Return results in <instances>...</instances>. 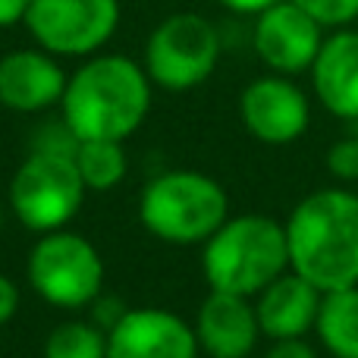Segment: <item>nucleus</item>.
<instances>
[{"instance_id":"obj_24","label":"nucleus","mask_w":358,"mask_h":358,"mask_svg":"<svg viewBox=\"0 0 358 358\" xmlns=\"http://www.w3.org/2000/svg\"><path fill=\"white\" fill-rule=\"evenodd\" d=\"M217 3L229 13H239V16H261L264 10L283 3V0H217Z\"/></svg>"},{"instance_id":"obj_22","label":"nucleus","mask_w":358,"mask_h":358,"mask_svg":"<svg viewBox=\"0 0 358 358\" xmlns=\"http://www.w3.org/2000/svg\"><path fill=\"white\" fill-rule=\"evenodd\" d=\"M264 358H317V352L305 336H299V340H271Z\"/></svg>"},{"instance_id":"obj_12","label":"nucleus","mask_w":358,"mask_h":358,"mask_svg":"<svg viewBox=\"0 0 358 358\" xmlns=\"http://www.w3.org/2000/svg\"><path fill=\"white\" fill-rule=\"evenodd\" d=\"M63 66L44 48H22L0 57V104L16 113H41L60 107L66 92Z\"/></svg>"},{"instance_id":"obj_18","label":"nucleus","mask_w":358,"mask_h":358,"mask_svg":"<svg viewBox=\"0 0 358 358\" xmlns=\"http://www.w3.org/2000/svg\"><path fill=\"white\" fill-rule=\"evenodd\" d=\"M44 358H107V330L92 317H69L44 336Z\"/></svg>"},{"instance_id":"obj_4","label":"nucleus","mask_w":358,"mask_h":358,"mask_svg":"<svg viewBox=\"0 0 358 358\" xmlns=\"http://www.w3.org/2000/svg\"><path fill=\"white\" fill-rule=\"evenodd\" d=\"M229 217V195L214 176L167 170L138 195V220L167 245H204Z\"/></svg>"},{"instance_id":"obj_6","label":"nucleus","mask_w":358,"mask_h":358,"mask_svg":"<svg viewBox=\"0 0 358 358\" xmlns=\"http://www.w3.org/2000/svg\"><path fill=\"white\" fill-rule=\"evenodd\" d=\"M85 195L88 189L76 170L73 155L41 148H31V155L16 167L6 189L13 217L38 236L66 229L82 210Z\"/></svg>"},{"instance_id":"obj_14","label":"nucleus","mask_w":358,"mask_h":358,"mask_svg":"<svg viewBox=\"0 0 358 358\" xmlns=\"http://www.w3.org/2000/svg\"><path fill=\"white\" fill-rule=\"evenodd\" d=\"M324 292L311 286L296 271H286L271 286L255 296V315L261 324V336L267 340H299L308 336L317 324Z\"/></svg>"},{"instance_id":"obj_23","label":"nucleus","mask_w":358,"mask_h":358,"mask_svg":"<svg viewBox=\"0 0 358 358\" xmlns=\"http://www.w3.org/2000/svg\"><path fill=\"white\" fill-rule=\"evenodd\" d=\"M31 0H0V29H13V25L25 22Z\"/></svg>"},{"instance_id":"obj_8","label":"nucleus","mask_w":358,"mask_h":358,"mask_svg":"<svg viewBox=\"0 0 358 358\" xmlns=\"http://www.w3.org/2000/svg\"><path fill=\"white\" fill-rule=\"evenodd\" d=\"M120 25V0H31L25 29L54 57L101 54Z\"/></svg>"},{"instance_id":"obj_2","label":"nucleus","mask_w":358,"mask_h":358,"mask_svg":"<svg viewBox=\"0 0 358 358\" xmlns=\"http://www.w3.org/2000/svg\"><path fill=\"white\" fill-rule=\"evenodd\" d=\"M286 227L289 271L321 292L358 286V195L317 189L292 208Z\"/></svg>"},{"instance_id":"obj_16","label":"nucleus","mask_w":358,"mask_h":358,"mask_svg":"<svg viewBox=\"0 0 358 358\" xmlns=\"http://www.w3.org/2000/svg\"><path fill=\"white\" fill-rule=\"evenodd\" d=\"M315 334L334 358H358V286L324 292Z\"/></svg>"},{"instance_id":"obj_1","label":"nucleus","mask_w":358,"mask_h":358,"mask_svg":"<svg viewBox=\"0 0 358 358\" xmlns=\"http://www.w3.org/2000/svg\"><path fill=\"white\" fill-rule=\"evenodd\" d=\"M151 113V79L142 63L123 54L85 57L66 79L60 120L76 142H126Z\"/></svg>"},{"instance_id":"obj_11","label":"nucleus","mask_w":358,"mask_h":358,"mask_svg":"<svg viewBox=\"0 0 358 358\" xmlns=\"http://www.w3.org/2000/svg\"><path fill=\"white\" fill-rule=\"evenodd\" d=\"M189 321L167 308H126L107 330V358H198Z\"/></svg>"},{"instance_id":"obj_7","label":"nucleus","mask_w":358,"mask_h":358,"mask_svg":"<svg viewBox=\"0 0 358 358\" xmlns=\"http://www.w3.org/2000/svg\"><path fill=\"white\" fill-rule=\"evenodd\" d=\"M220 63V31L201 13H173L161 19L145 41L142 66L151 85L164 92H192L214 76Z\"/></svg>"},{"instance_id":"obj_19","label":"nucleus","mask_w":358,"mask_h":358,"mask_svg":"<svg viewBox=\"0 0 358 358\" xmlns=\"http://www.w3.org/2000/svg\"><path fill=\"white\" fill-rule=\"evenodd\" d=\"M296 6H302L317 25L324 29H352L358 19V0H292Z\"/></svg>"},{"instance_id":"obj_17","label":"nucleus","mask_w":358,"mask_h":358,"mask_svg":"<svg viewBox=\"0 0 358 358\" xmlns=\"http://www.w3.org/2000/svg\"><path fill=\"white\" fill-rule=\"evenodd\" d=\"M123 145L126 142H107V138L76 142L73 161L88 192H113L126 179L129 157H126Z\"/></svg>"},{"instance_id":"obj_15","label":"nucleus","mask_w":358,"mask_h":358,"mask_svg":"<svg viewBox=\"0 0 358 358\" xmlns=\"http://www.w3.org/2000/svg\"><path fill=\"white\" fill-rule=\"evenodd\" d=\"M315 98L340 120H358V31L336 29L324 38L311 63Z\"/></svg>"},{"instance_id":"obj_3","label":"nucleus","mask_w":358,"mask_h":358,"mask_svg":"<svg viewBox=\"0 0 358 358\" xmlns=\"http://www.w3.org/2000/svg\"><path fill=\"white\" fill-rule=\"evenodd\" d=\"M286 271V227L264 214L227 217V223L201 245V273L217 292L255 299Z\"/></svg>"},{"instance_id":"obj_21","label":"nucleus","mask_w":358,"mask_h":358,"mask_svg":"<svg viewBox=\"0 0 358 358\" xmlns=\"http://www.w3.org/2000/svg\"><path fill=\"white\" fill-rule=\"evenodd\" d=\"M19 302H22V289L10 273H0V327L10 324L19 315Z\"/></svg>"},{"instance_id":"obj_9","label":"nucleus","mask_w":358,"mask_h":358,"mask_svg":"<svg viewBox=\"0 0 358 358\" xmlns=\"http://www.w3.org/2000/svg\"><path fill=\"white\" fill-rule=\"evenodd\" d=\"M239 117L248 136L264 145H292L311 123L308 94L289 76H261L239 94Z\"/></svg>"},{"instance_id":"obj_10","label":"nucleus","mask_w":358,"mask_h":358,"mask_svg":"<svg viewBox=\"0 0 358 358\" xmlns=\"http://www.w3.org/2000/svg\"><path fill=\"white\" fill-rule=\"evenodd\" d=\"M324 38H327L324 25H317L292 0H283V3L264 10L261 16H255V54L277 76L292 79L299 73H308Z\"/></svg>"},{"instance_id":"obj_5","label":"nucleus","mask_w":358,"mask_h":358,"mask_svg":"<svg viewBox=\"0 0 358 358\" xmlns=\"http://www.w3.org/2000/svg\"><path fill=\"white\" fill-rule=\"evenodd\" d=\"M25 280L31 292L63 311L92 308L104 292V258L88 236L73 229H54L38 236L25 261Z\"/></svg>"},{"instance_id":"obj_20","label":"nucleus","mask_w":358,"mask_h":358,"mask_svg":"<svg viewBox=\"0 0 358 358\" xmlns=\"http://www.w3.org/2000/svg\"><path fill=\"white\" fill-rule=\"evenodd\" d=\"M327 173L340 182H355L358 179V138H336L327 148Z\"/></svg>"},{"instance_id":"obj_13","label":"nucleus","mask_w":358,"mask_h":358,"mask_svg":"<svg viewBox=\"0 0 358 358\" xmlns=\"http://www.w3.org/2000/svg\"><path fill=\"white\" fill-rule=\"evenodd\" d=\"M198 349L208 358H248L261 340L255 302L245 296L210 289L195 315Z\"/></svg>"}]
</instances>
